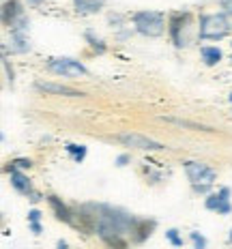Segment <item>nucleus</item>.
<instances>
[{"label": "nucleus", "instance_id": "15", "mask_svg": "<svg viewBox=\"0 0 232 249\" xmlns=\"http://www.w3.org/2000/svg\"><path fill=\"white\" fill-rule=\"evenodd\" d=\"M168 123H174V124H180V127H192V129H204V131H211L209 127H202V124H196V123H189V121H180V118H172V116H166Z\"/></svg>", "mask_w": 232, "mask_h": 249}, {"label": "nucleus", "instance_id": "13", "mask_svg": "<svg viewBox=\"0 0 232 249\" xmlns=\"http://www.w3.org/2000/svg\"><path fill=\"white\" fill-rule=\"evenodd\" d=\"M189 19L187 13H174L172 19H170V35H172V41L178 45V30L183 28V24Z\"/></svg>", "mask_w": 232, "mask_h": 249}, {"label": "nucleus", "instance_id": "18", "mask_svg": "<svg viewBox=\"0 0 232 249\" xmlns=\"http://www.w3.org/2000/svg\"><path fill=\"white\" fill-rule=\"evenodd\" d=\"M166 234H168V238H170V243H172V245H183V241H180V238H178V234H177V230H168L166 232Z\"/></svg>", "mask_w": 232, "mask_h": 249}, {"label": "nucleus", "instance_id": "2", "mask_svg": "<svg viewBox=\"0 0 232 249\" xmlns=\"http://www.w3.org/2000/svg\"><path fill=\"white\" fill-rule=\"evenodd\" d=\"M133 24H136V30L140 35H146V37H159L166 28V22H163V15L159 11H140L133 15Z\"/></svg>", "mask_w": 232, "mask_h": 249}, {"label": "nucleus", "instance_id": "5", "mask_svg": "<svg viewBox=\"0 0 232 249\" xmlns=\"http://www.w3.org/2000/svg\"><path fill=\"white\" fill-rule=\"evenodd\" d=\"M48 67H50V71L65 75V77H77V75L86 73V67L73 58H54V60H50Z\"/></svg>", "mask_w": 232, "mask_h": 249}, {"label": "nucleus", "instance_id": "22", "mask_svg": "<svg viewBox=\"0 0 232 249\" xmlns=\"http://www.w3.org/2000/svg\"><path fill=\"white\" fill-rule=\"evenodd\" d=\"M221 7H224L226 11H228V13L232 15V0H221Z\"/></svg>", "mask_w": 232, "mask_h": 249}, {"label": "nucleus", "instance_id": "7", "mask_svg": "<svg viewBox=\"0 0 232 249\" xmlns=\"http://www.w3.org/2000/svg\"><path fill=\"white\" fill-rule=\"evenodd\" d=\"M228 196H230V189H228V187H224V189H221L217 196H211V198H206V209L217 211V213H221V215H228V213H230Z\"/></svg>", "mask_w": 232, "mask_h": 249}, {"label": "nucleus", "instance_id": "10", "mask_svg": "<svg viewBox=\"0 0 232 249\" xmlns=\"http://www.w3.org/2000/svg\"><path fill=\"white\" fill-rule=\"evenodd\" d=\"M9 172H11V185L19 191V194H30V191H33V189H30V180L26 178L22 172H18V170H15V165L9 168Z\"/></svg>", "mask_w": 232, "mask_h": 249}, {"label": "nucleus", "instance_id": "26", "mask_svg": "<svg viewBox=\"0 0 232 249\" xmlns=\"http://www.w3.org/2000/svg\"><path fill=\"white\" fill-rule=\"evenodd\" d=\"M228 241H230V243H232V234H230V238H228Z\"/></svg>", "mask_w": 232, "mask_h": 249}, {"label": "nucleus", "instance_id": "25", "mask_svg": "<svg viewBox=\"0 0 232 249\" xmlns=\"http://www.w3.org/2000/svg\"><path fill=\"white\" fill-rule=\"evenodd\" d=\"M30 2H33V4H41V2H43V0H30Z\"/></svg>", "mask_w": 232, "mask_h": 249}, {"label": "nucleus", "instance_id": "3", "mask_svg": "<svg viewBox=\"0 0 232 249\" xmlns=\"http://www.w3.org/2000/svg\"><path fill=\"white\" fill-rule=\"evenodd\" d=\"M230 33V22L226 15H204L200 24V37L202 39H221Z\"/></svg>", "mask_w": 232, "mask_h": 249}, {"label": "nucleus", "instance_id": "20", "mask_svg": "<svg viewBox=\"0 0 232 249\" xmlns=\"http://www.w3.org/2000/svg\"><path fill=\"white\" fill-rule=\"evenodd\" d=\"M28 219H30V224H35V221L41 219V213H39V211H30V213H28Z\"/></svg>", "mask_w": 232, "mask_h": 249}, {"label": "nucleus", "instance_id": "8", "mask_svg": "<svg viewBox=\"0 0 232 249\" xmlns=\"http://www.w3.org/2000/svg\"><path fill=\"white\" fill-rule=\"evenodd\" d=\"M19 18H22V4L18 0H7L2 7V22L7 26H13Z\"/></svg>", "mask_w": 232, "mask_h": 249}, {"label": "nucleus", "instance_id": "4", "mask_svg": "<svg viewBox=\"0 0 232 249\" xmlns=\"http://www.w3.org/2000/svg\"><path fill=\"white\" fill-rule=\"evenodd\" d=\"M185 170H187V176L194 183L196 191H206L215 180V172L211 168H206V165H202V163L189 161L187 165H185Z\"/></svg>", "mask_w": 232, "mask_h": 249}, {"label": "nucleus", "instance_id": "23", "mask_svg": "<svg viewBox=\"0 0 232 249\" xmlns=\"http://www.w3.org/2000/svg\"><path fill=\"white\" fill-rule=\"evenodd\" d=\"M127 161H129V157H127V155H121V157L116 159V165H125Z\"/></svg>", "mask_w": 232, "mask_h": 249}, {"label": "nucleus", "instance_id": "9", "mask_svg": "<svg viewBox=\"0 0 232 249\" xmlns=\"http://www.w3.org/2000/svg\"><path fill=\"white\" fill-rule=\"evenodd\" d=\"M37 88L43 92H54V95H65V97H82L80 90L69 86H60V84H52V82H37Z\"/></svg>", "mask_w": 232, "mask_h": 249}, {"label": "nucleus", "instance_id": "12", "mask_svg": "<svg viewBox=\"0 0 232 249\" xmlns=\"http://www.w3.org/2000/svg\"><path fill=\"white\" fill-rule=\"evenodd\" d=\"M50 204H52V209L56 211V217H58L60 221H65V224H73V217H71L69 209H67L65 204H60V200L56 198V196H50Z\"/></svg>", "mask_w": 232, "mask_h": 249}, {"label": "nucleus", "instance_id": "21", "mask_svg": "<svg viewBox=\"0 0 232 249\" xmlns=\"http://www.w3.org/2000/svg\"><path fill=\"white\" fill-rule=\"evenodd\" d=\"M15 168H30V161L28 159H18V161H13Z\"/></svg>", "mask_w": 232, "mask_h": 249}, {"label": "nucleus", "instance_id": "27", "mask_svg": "<svg viewBox=\"0 0 232 249\" xmlns=\"http://www.w3.org/2000/svg\"><path fill=\"white\" fill-rule=\"evenodd\" d=\"M230 101H232V95H230Z\"/></svg>", "mask_w": 232, "mask_h": 249}, {"label": "nucleus", "instance_id": "24", "mask_svg": "<svg viewBox=\"0 0 232 249\" xmlns=\"http://www.w3.org/2000/svg\"><path fill=\"white\" fill-rule=\"evenodd\" d=\"M30 228H33V232H37V234L41 232V226H39V221H35V224H30Z\"/></svg>", "mask_w": 232, "mask_h": 249}, {"label": "nucleus", "instance_id": "6", "mask_svg": "<svg viewBox=\"0 0 232 249\" xmlns=\"http://www.w3.org/2000/svg\"><path fill=\"white\" fill-rule=\"evenodd\" d=\"M118 140H121L123 144H127V146L140 148V150H159V148H163V144L155 142V140L146 138V136H140V133H121Z\"/></svg>", "mask_w": 232, "mask_h": 249}, {"label": "nucleus", "instance_id": "1", "mask_svg": "<svg viewBox=\"0 0 232 249\" xmlns=\"http://www.w3.org/2000/svg\"><path fill=\"white\" fill-rule=\"evenodd\" d=\"M138 226H140V221H136L133 217H129L121 211L107 209V206H101V215H97V234H99L107 245L125 247L127 241L123 236L136 232Z\"/></svg>", "mask_w": 232, "mask_h": 249}, {"label": "nucleus", "instance_id": "14", "mask_svg": "<svg viewBox=\"0 0 232 249\" xmlns=\"http://www.w3.org/2000/svg\"><path fill=\"white\" fill-rule=\"evenodd\" d=\"M202 58L206 65H215L221 60V52L217 48H202Z\"/></svg>", "mask_w": 232, "mask_h": 249}, {"label": "nucleus", "instance_id": "11", "mask_svg": "<svg viewBox=\"0 0 232 249\" xmlns=\"http://www.w3.org/2000/svg\"><path fill=\"white\" fill-rule=\"evenodd\" d=\"M75 4V11L80 15H86V13H97L99 9L103 7V0H73Z\"/></svg>", "mask_w": 232, "mask_h": 249}, {"label": "nucleus", "instance_id": "17", "mask_svg": "<svg viewBox=\"0 0 232 249\" xmlns=\"http://www.w3.org/2000/svg\"><path fill=\"white\" fill-rule=\"evenodd\" d=\"M86 39L90 41V45H92V48H95L97 52H106V45H103V41L95 39V37H92V33H86Z\"/></svg>", "mask_w": 232, "mask_h": 249}, {"label": "nucleus", "instance_id": "16", "mask_svg": "<svg viewBox=\"0 0 232 249\" xmlns=\"http://www.w3.org/2000/svg\"><path fill=\"white\" fill-rule=\"evenodd\" d=\"M67 150H69L71 155L75 157V161H82L86 155V148L84 146H77V144H67Z\"/></svg>", "mask_w": 232, "mask_h": 249}, {"label": "nucleus", "instance_id": "19", "mask_svg": "<svg viewBox=\"0 0 232 249\" xmlns=\"http://www.w3.org/2000/svg\"><path fill=\"white\" fill-rule=\"evenodd\" d=\"M192 241H194V245L198 247V249H202V247L206 245V241H204V238L198 234V232H192Z\"/></svg>", "mask_w": 232, "mask_h": 249}]
</instances>
